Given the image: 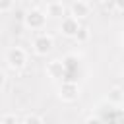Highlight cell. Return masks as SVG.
<instances>
[{"instance_id":"cell-1","label":"cell","mask_w":124,"mask_h":124,"mask_svg":"<svg viewBox=\"0 0 124 124\" xmlns=\"http://www.w3.org/2000/svg\"><path fill=\"white\" fill-rule=\"evenodd\" d=\"M23 62H25V56H23V52L21 50H12L10 52V64L12 66H23Z\"/></svg>"},{"instance_id":"cell-2","label":"cell","mask_w":124,"mask_h":124,"mask_svg":"<svg viewBox=\"0 0 124 124\" xmlns=\"http://www.w3.org/2000/svg\"><path fill=\"white\" fill-rule=\"evenodd\" d=\"M35 46H37V52H46L48 48H50V39H46V37H41V39H37L35 41Z\"/></svg>"},{"instance_id":"cell-3","label":"cell","mask_w":124,"mask_h":124,"mask_svg":"<svg viewBox=\"0 0 124 124\" xmlns=\"http://www.w3.org/2000/svg\"><path fill=\"white\" fill-rule=\"evenodd\" d=\"M64 31H66L68 35L76 33V31H78V23H76L74 19H66V21H64Z\"/></svg>"},{"instance_id":"cell-4","label":"cell","mask_w":124,"mask_h":124,"mask_svg":"<svg viewBox=\"0 0 124 124\" xmlns=\"http://www.w3.org/2000/svg\"><path fill=\"white\" fill-rule=\"evenodd\" d=\"M64 97H66V99H74V97H76V87H74L72 83L66 85V89H64Z\"/></svg>"},{"instance_id":"cell-5","label":"cell","mask_w":124,"mask_h":124,"mask_svg":"<svg viewBox=\"0 0 124 124\" xmlns=\"http://www.w3.org/2000/svg\"><path fill=\"white\" fill-rule=\"evenodd\" d=\"M31 21H33L35 25H39V23L43 21V16H41L39 12H33V14H29V23H31Z\"/></svg>"},{"instance_id":"cell-6","label":"cell","mask_w":124,"mask_h":124,"mask_svg":"<svg viewBox=\"0 0 124 124\" xmlns=\"http://www.w3.org/2000/svg\"><path fill=\"white\" fill-rule=\"evenodd\" d=\"M85 10H87V8H85L83 4H76V6H74V12H76V16H83V14H85Z\"/></svg>"},{"instance_id":"cell-7","label":"cell","mask_w":124,"mask_h":124,"mask_svg":"<svg viewBox=\"0 0 124 124\" xmlns=\"http://www.w3.org/2000/svg\"><path fill=\"white\" fill-rule=\"evenodd\" d=\"M2 81H4V74L0 72V85H2Z\"/></svg>"},{"instance_id":"cell-8","label":"cell","mask_w":124,"mask_h":124,"mask_svg":"<svg viewBox=\"0 0 124 124\" xmlns=\"http://www.w3.org/2000/svg\"><path fill=\"white\" fill-rule=\"evenodd\" d=\"M118 4H120V6H124V0H118Z\"/></svg>"}]
</instances>
